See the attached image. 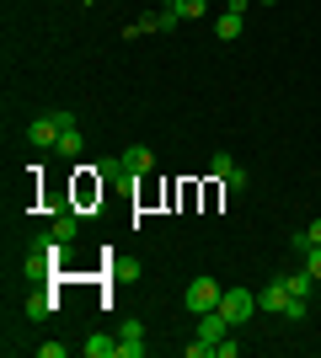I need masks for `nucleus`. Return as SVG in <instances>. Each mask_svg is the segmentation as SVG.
Masks as SVG:
<instances>
[{
  "label": "nucleus",
  "instance_id": "f257e3e1",
  "mask_svg": "<svg viewBox=\"0 0 321 358\" xmlns=\"http://www.w3.org/2000/svg\"><path fill=\"white\" fill-rule=\"evenodd\" d=\"M64 129H76V113H43V118H32L27 123V139H32V150H48V145H59V134Z\"/></svg>",
  "mask_w": 321,
  "mask_h": 358
},
{
  "label": "nucleus",
  "instance_id": "f03ea898",
  "mask_svg": "<svg viewBox=\"0 0 321 358\" xmlns=\"http://www.w3.org/2000/svg\"><path fill=\"white\" fill-rule=\"evenodd\" d=\"M220 299H225V289L214 284L209 273H199V278H193V284H187L183 305H187V315H204V310H220Z\"/></svg>",
  "mask_w": 321,
  "mask_h": 358
},
{
  "label": "nucleus",
  "instance_id": "7ed1b4c3",
  "mask_svg": "<svg viewBox=\"0 0 321 358\" xmlns=\"http://www.w3.org/2000/svg\"><path fill=\"white\" fill-rule=\"evenodd\" d=\"M220 310H225L230 327H246V321L257 315V294H252V289H241V284H230L225 299H220Z\"/></svg>",
  "mask_w": 321,
  "mask_h": 358
},
{
  "label": "nucleus",
  "instance_id": "20e7f679",
  "mask_svg": "<svg viewBox=\"0 0 321 358\" xmlns=\"http://www.w3.org/2000/svg\"><path fill=\"white\" fill-rule=\"evenodd\" d=\"M209 171H214V177H220V182H225V193H246V171H241V166H236V161H230L225 150H220V155H214V161H209Z\"/></svg>",
  "mask_w": 321,
  "mask_h": 358
},
{
  "label": "nucleus",
  "instance_id": "39448f33",
  "mask_svg": "<svg viewBox=\"0 0 321 358\" xmlns=\"http://www.w3.org/2000/svg\"><path fill=\"white\" fill-rule=\"evenodd\" d=\"M284 305H290V284H284V273H278V278H268V289H257V310L284 315Z\"/></svg>",
  "mask_w": 321,
  "mask_h": 358
},
{
  "label": "nucleus",
  "instance_id": "423d86ee",
  "mask_svg": "<svg viewBox=\"0 0 321 358\" xmlns=\"http://www.w3.org/2000/svg\"><path fill=\"white\" fill-rule=\"evenodd\" d=\"M145 327L139 321H123V331H118V358H145Z\"/></svg>",
  "mask_w": 321,
  "mask_h": 358
},
{
  "label": "nucleus",
  "instance_id": "0eeeda50",
  "mask_svg": "<svg viewBox=\"0 0 321 358\" xmlns=\"http://www.w3.org/2000/svg\"><path fill=\"white\" fill-rule=\"evenodd\" d=\"M230 331H236V327L225 321V310H204L199 315V337H204V343H225Z\"/></svg>",
  "mask_w": 321,
  "mask_h": 358
},
{
  "label": "nucleus",
  "instance_id": "6e6552de",
  "mask_svg": "<svg viewBox=\"0 0 321 358\" xmlns=\"http://www.w3.org/2000/svg\"><path fill=\"white\" fill-rule=\"evenodd\" d=\"M118 161H123V171H129V177H145V171H155V155H150L145 145H129Z\"/></svg>",
  "mask_w": 321,
  "mask_h": 358
},
{
  "label": "nucleus",
  "instance_id": "1a4fd4ad",
  "mask_svg": "<svg viewBox=\"0 0 321 358\" xmlns=\"http://www.w3.org/2000/svg\"><path fill=\"white\" fill-rule=\"evenodd\" d=\"M80 353H86V358H118V343H113V337H102V331H92V337L80 343Z\"/></svg>",
  "mask_w": 321,
  "mask_h": 358
},
{
  "label": "nucleus",
  "instance_id": "9d476101",
  "mask_svg": "<svg viewBox=\"0 0 321 358\" xmlns=\"http://www.w3.org/2000/svg\"><path fill=\"white\" fill-rule=\"evenodd\" d=\"M241 27H246V16L225 11V16H220V22H214V38H220V43H236V38H241Z\"/></svg>",
  "mask_w": 321,
  "mask_h": 358
},
{
  "label": "nucleus",
  "instance_id": "9b49d317",
  "mask_svg": "<svg viewBox=\"0 0 321 358\" xmlns=\"http://www.w3.org/2000/svg\"><path fill=\"white\" fill-rule=\"evenodd\" d=\"M284 284H290V294H294V299H311L316 278H311V268H300V273H284Z\"/></svg>",
  "mask_w": 321,
  "mask_h": 358
},
{
  "label": "nucleus",
  "instance_id": "f8f14e48",
  "mask_svg": "<svg viewBox=\"0 0 321 358\" xmlns=\"http://www.w3.org/2000/svg\"><path fill=\"white\" fill-rule=\"evenodd\" d=\"M48 230H54V236H59L64 246H70V241L80 236V220H76V214H54V224H48Z\"/></svg>",
  "mask_w": 321,
  "mask_h": 358
},
{
  "label": "nucleus",
  "instance_id": "ddd939ff",
  "mask_svg": "<svg viewBox=\"0 0 321 358\" xmlns=\"http://www.w3.org/2000/svg\"><path fill=\"white\" fill-rule=\"evenodd\" d=\"M48 315H54V299H48V294H32L27 299V321H48Z\"/></svg>",
  "mask_w": 321,
  "mask_h": 358
},
{
  "label": "nucleus",
  "instance_id": "4468645a",
  "mask_svg": "<svg viewBox=\"0 0 321 358\" xmlns=\"http://www.w3.org/2000/svg\"><path fill=\"white\" fill-rule=\"evenodd\" d=\"M311 246H321V220H311L300 236H294V252H311Z\"/></svg>",
  "mask_w": 321,
  "mask_h": 358
},
{
  "label": "nucleus",
  "instance_id": "2eb2a0df",
  "mask_svg": "<svg viewBox=\"0 0 321 358\" xmlns=\"http://www.w3.org/2000/svg\"><path fill=\"white\" fill-rule=\"evenodd\" d=\"M54 150H59V155H80V150H86L80 129H64V134H59V145H54Z\"/></svg>",
  "mask_w": 321,
  "mask_h": 358
},
{
  "label": "nucleus",
  "instance_id": "dca6fc26",
  "mask_svg": "<svg viewBox=\"0 0 321 358\" xmlns=\"http://www.w3.org/2000/svg\"><path fill=\"white\" fill-rule=\"evenodd\" d=\"M171 11L183 16V22H193V16H204V11H209V0H177Z\"/></svg>",
  "mask_w": 321,
  "mask_h": 358
},
{
  "label": "nucleus",
  "instance_id": "f3484780",
  "mask_svg": "<svg viewBox=\"0 0 321 358\" xmlns=\"http://www.w3.org/2000/svg\"><path fill=\"white\" fill-rule=\"evenodd\" d=\"M311 315V299H294L290 294V305H284V321H306Z\"/></svg>",
  "mask_w": 321,
  "mask_h": 358
},
{
  "label": "nucleus",
  "instance_id": "a211bd4d",
  "mask_svg": "<svg viewBox=\"0 0 321 358\" xmlns=\"http://www.w3.org/2000/svg\"><path fill=\"white\" fill-rule=\"evenodd\" d=\"M187 358H214V343H204V337H193V343H183Z\"/></svg>",
  "mask_w": 321,
  "mask_h": 358
},
{
  "label": "nucleus",
  "instance_id": "6ab92c4d",
  "mask_svg": "<svg viewBox=\"0 0 321 358\" xmlns=\"http://www.w3.org/2000/svg\"><path fill=\"white\" fill-rule=\"evenodd\" d=\"M70 353V343H38V358H64Z\"/></svg>",
  "mask_w": 321,
  "mask_h": 358
},
{
  "label": "nucleus",
  "instance_id": "aec40b11",
  "mask_svg": "<svg viewBox=\"0 0 321 358\" xmlns=\"http://www.w3.org/2000/svg\"><path fill=\"white\" fill-rule=\"evenodd\" d=\"M236 353H241V343H230V337H225V343H214V358H236Z\"/></svg>",
  "mask_w": 321,
  "mask_h": 358
},
{
  "label": "nucleus",
  "instance_id": "412c9836",
  "mask_svg": "<svg viewBox=\"0 0 321 358\" xmlns=\"http://www.w3.org/2000/svg\"><path fill=\"white\" fill-rule=\"evenodd\" d=\"M306 268H311V278L321 284V246H311V257H306Z\"/></svg>",
  "mask_w": 321,
  "mask_h": 358
},
{
  "label": "nucleus",
  "instance_id": "4be33fe9",
  "mask_svg": "<svg viewBox=\"0 0 321 358\" xmlns=\"http://www.w3.org/2000/svg\"><path fill=\"white\" fill-rule=\"evenodd\" d=\"M246 6H257V0H225V11H236V16H246Z\"/></svg>",
  "mask_w": 321,
  "mask_h": 358
},
{
  "label": "nucleus",
  "instance_id": "5701e85b",
  "mask_svg": "<svg viewBox=\"0 0 321 358\" xmlns=\"http://www.w3.org/2000/svg\"><path fill=\"white\" fill-rule=\"evenodd\" d=\"M257 6H273V0H257Z\"/></svg>",
  "mask_w": 321,
  "mask_h": 358
},
{
  "label": "nucleus",
  "instance_id": "b1692460",
  "mask_svg": "<svg viewBox=\"0 0 321 358\" xmlns=\"http://www.w3.org/2000/svg\"><path fill=\"white\" fill-rule=\"evenodd\" d=\"M166 6H177V0H166Z\"/></svg>",
  "mask_w": 321,
  "mask_h": 358
}]
</instances>
